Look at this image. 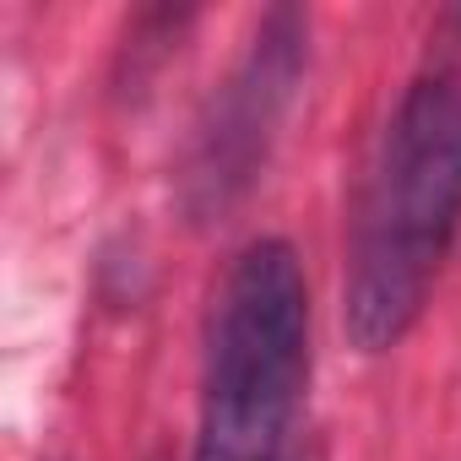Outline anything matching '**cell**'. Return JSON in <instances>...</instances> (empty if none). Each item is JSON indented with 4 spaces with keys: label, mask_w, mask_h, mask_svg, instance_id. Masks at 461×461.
<instances>
[{
    "label": "cell",
    "mask_w": 461,
    "mask_h": 461,
    "mask_svg": "<svg viewBox=\"0 0 461 461\" xmlns=\"http://www.w3.org/2000/svg\"><path fill=\"white\" fill-rule=\"evenodd\" d=\"M310 375V288L283 240L250 245L222 283L190 461H277Z\"/></svg>",
    "instance_id": "cell-2"
},
{
    "label": "cell",
    "mask_w": 461,
    "mask_h": 461,
    "mask_svg": "<svg viewBox=\"0 0 461 461\" xmlns=\"http://www.w3.org/2000/svg\"><path fill=\"white\" fill-rule=\"evenodd\" d=\"M461 228V6L439 12L369 168L342 326L358 353L396 348Z\"/></svg>",
    "instance_id": "cell-1"
},
{
    "label": "cell",
    "mask_w": 461,
    "mask_h": 461,
    "mask_svg": "<svg viewBox=\"0 0 461 461\" xmlns=\"http://www.w3.org/2000/svg\"><path fill=\"white\" fill-rule=\"evenodd\" d=\"M299 44H304V23L294 12H272L250 60L228 82V98H222V109L206 131V158L195 168V179L217 201L250 179V168H256L272 125H277V109H283L288 87L299 82Z\"/></svg>",
    "instance_id": "cell-3"
},
{
    "label": "cell",
    "mask_w": 461,
    "mask_h": 461,
    "mask_svg": "<svg viewBox=\"0 0 461 461\" xmlns=\"http://www.w3.org/2000/svg\"><path fill=\"white\" fill-rule=\"evenodd\" d=\"M277 461H321V450H315L310 439H288V450H283Z\"/></svg>",
    "instance_id": "cell-4"
}]
</instances>
